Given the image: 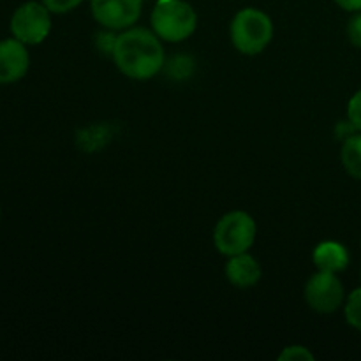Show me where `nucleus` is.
I'll return each instance as SVG.
<instances>
[{"mask_svg":"<svg viewBox=\"0 0 361 361\" xmlns=\"http://www.w3.org/2000/svg\"><path fill=\"white\" fill-rule=\"evenodd\" d=\"M11 32L23 44H41L51 32V11L42 2H27L14 11Z\"/></svg>","mask_w":361,"mask_h":361,"instance_id":"39448f33","label":"nucleus"},{"mask_svg":"<svg viewBox=\"0 0 361 361\" xmlns=\"http://www.w3.org/2000/svg\"><path fill=\"white\" fill-rule=\"evenodd\" d=\"M312 259L319 271L338 274V271H344L348 268L349 252L342 243L323 242L314 249Z\"/></svg>","mask_w":361,"mask_h":361,"instance_id":"9d476101","label":"nucleus"},{"mask_svg":"<svg viewBox=\"0 0 361 361\" xmlns=\"http://www.w3.org/2000/svg\"><path fill=\"white\" fill-rule=\"evenodd\" d=\"M337 6H341L342 9L351 11V13H358L361 11V0H335Z\"/></svg>","mask_w":361,"mask_h":361,"instance_id":"a211bd4d","label":"nucleus"},{"mask_svg":"<svg viewBox=\"0 0 361 361\" xmlns=\"http://www.w3.org/2000/svg\"><path fill=\"white\" fill-rule=\"evenodd\" d=\"M342 164L353 178L361 180V133H355L344 140L341 152Z\"/></svg>","mask_w":361,"mask_h":361,"instance_id":"9b49d317","label":"nucleus"},{"mask_svg":"<svg viewBox=\"0 0 361 361\" xmlns=\"http://www.w3.org/2000/svg\"><path fill=\"white\" fill-rule=\"evenodd\" d=\"M348 37L356 48H361V11H358V13L349 20Z\"/></svg>","mask_w":361,"mask_h":361,"instance_id":"dca6fc26","label":"nucleus"},{"mask_svg":"<svg viewBox=\"0 0 361 361\" xmlns=\"http://www.w3.org/2000/svg\"><path fill=\"white\" fill-rule=\"evenodd\" d=\"M30 66V56L21 41L4 39L0 41V83H16L27 74Z\"/></svg>","mask_w":361,"mask_h":361,"instance_id":"6e6552de","label":"nucleus"},{"mask_svg":"<svg viewBox=\"0 0 361 361\" xmlns=\"http://www.w3.org/2000/svg\"><path fill=\"white\" fill-rule=\"evenodd\" d=\"M231 42L243 55H259L274 37V23L267 13L247 7L235 14L229 27Z\"/></svg>","mask_w":361,"mask_h":361,"instance_id":"f03ea898","label":"nucleus"},{"mask_svg":"<svg viewBox=\"0 0 361 361\" xmlns=\"http://www.w3.org/2000/svg\"><path fill=\"white\" fill-rule=\"evenodd\" d=\"M348 118L356 130L361 133V90L356 92L348 104Z\"/></svg>","mask_w":361,"mask_h":361,"instance_id":"4468645a","label":"nucleus"},{"mask_svg":"<svg viewBox=\"0 0 361 361\" xmlns=\"http://www.w3.org/2000/svg\"><path fill=\"white\" fill-rule=\"evenodd\" d=\"M46 7H48L51 13L55 14H63L69 13V11L76 9L83 0H41Z\"/></svg>","mask_w":361,"mask_h":361,"instance_id":"2eb2a0df","label":"nucleus"},{"mask_svg":"<svg viewBox=\"0 0 361 361\" xmlns=\"http://www.w3.org/2000/svg\"><path fill=\"white\" fill-rule=\"evenodd\" d=\"M111 56L120 73L130 80H150L166 66L161 37L141 27L126 28L116 35Z\"/></svg>","mask_w":361,"mask_h":361,"instance_id":"f257e3e1","label":"nucleus"},{"mask_svg":"<svg viewBox=\"0 0 361 361\" xmlns=\"http://www.w3.org/2000/svg\"><path fill=\"white\" fill-rule=\"evenodd\" d=\"M305 300L312 310L319 314H331L341 309L344 302V286L337 274L317 270L305 284Z\"/></svg>","mask_w":361,"mask_h":361,"instance_id":"423d86ee","label":"nucleus"},{"mask_svg":"<svg viewBox=\"0 0 361 361\" xmlns=\"http://www.w3.org/2000/svg\"><path fill=\"white\" fill-rule=\"evenodd\" d=\"M113 30L104 32V34H99L97 37V46L102 49L104 53H109L111 55L113 48H115V42H116V35L111 34Z\"/></svg>","mask_w":361,"mask_h":361,"instance_id":"f3484780","label":"nucleus"},{"mask_svg":"<svg viewBox=\"0 0 361 361\" xmlns=\"http://www.w3.org/2000/svg\"><path fill=\"white\" fill-rule=\"evenodd\" d=\"M263 270L261 264L257 263L256 257L250 256L249 252L236 254V256L229 257L228 264H226V277L233 286L240 289L252 288L259 282Z\"/></svg>","mask_w":361,"mask_h":361,"instance_id":"1a4fd4ad","label":"nucleus"},{"mask_svg":"<svg viewBox=\"0 0 361 361\" xmlns=\"http://www.w3.org/2000/svg\"><path fill=\"white\" fill-rule=\"evenodd\" d=\"M256 221L247 212L236 210L219 219L214 229V243L219 252L231 257L249 252L256 242Z\"/></svg>","mask_w":361,"mask_h":361,"instance_id":"20e7f679","label":"nucleus"},{"mask_svg":"<svg viewBox=\"0 0 361 361\" xmlns=\"http://www.w3.org/2000/svg\"><path fill=\"white\" fill-rule=\"evenodd\" d=\"M279 360L284 361H314V355L303 345H291L286 348L284 351L279 355Z\"/></svg>","mask_w":361,"mask_h":361,"instance_id":"ddd939ff","label":"nucleus"},{"mask_svg":"<svg viewBox=\"0 0 361 361\" xmlns=\"http://www.w3.org/2000/svg\"><path fill=\"white\" fill-rule=\"evenodd\" d=\"M197 14L185 0H157L152 11V28L168 42H182L196 32Z\"/></svg>","mask_w":361,"mask_h":361,"instance_id":"7ed1b4c3","label":"nucleus"},{"mask_svg":"<svg viewBox=\"0 0 361 361\" xmlns=\"http://www.w3.org/2000/svg\"><path fill=\"white\" fill-rule=\"evenodd\" d=\"M92 14L106 30H126L140 20L141 0H92Z\"/></svg>","mask_w":361,"mask_h":361,"instance_id":"0eeeda50","label":"nucleus"},{"mask_svg":"<svg viewBox=\"0 0 361 361\" xmlns=\"http://www.w3.org/2000/svg\"><path fill=\"white\" fill-rule=\"evenodd\" d=\"M345 319L353 328L361 331V288L355 289L345 302Z\"/></svg>","mask_w":361,"mask_h":361,"instance_id":"f8f14e48","label":"nucleus"}]
</instances>
